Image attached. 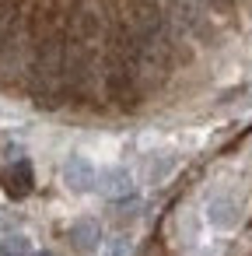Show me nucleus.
<instances>
[{
  "instance_id": "f257e3e1",
  "label": "nucleus",
  "mask_w": 252,
  "mask_h": 256,
  "mask_svg": "<svg viewBox=\"0 0 252 256\" xmlns=\"http://www.w3.org/2000/svg\"><path fill=\"white\" fill-rule=\"evenodd\" d=\"M168 18L179 32H189V36H200L207 28V14H203V0H172L168 8Z\"/></svg>"
},
{
  "instance_id": "f03ea898",
  "label": "nucleus",
  "mask_w": 252,
  "mask_h": 256,
  "mask_svg": "<svg viewBox=\"0 0 252 256\" xmlns=\"http://www.w3.org/2000/svg\"><path fill=\"white\" fill-rule=\"evenodd\" d=\"M63 182L74 193H91V190H98V172L84 154H70L63 162Z\"/></svg>"
},
{
  "instance_id": "7ed1b4c3",
  "label": "nucleus",
  "mask_w": 252,
  "mask_h": 256,
  "mask_svg": "<svg viewBox=\"0 0 252 256\" xmlns=\"http://www.w3.org/2000/svg\"><path fill=\"white\" fill-rule=\"evenodd\" d=\"M0 179H4V190L11 193V196H25V193H32V182H35V172H32V162H14V165H7L4 172H0Z\"/></svg>"
},
{
  "instance_id": "20e7f679",
  "label": "nucleus",
  "mask_w": 252,
  "mask_h": 256,
  "mask_svg": "<svg viewBox=\"0 0 252 256\" xmlns=\"http://www.w3.org/2000/svg\"><path fill=\"white\" fill-rule=\"evenodd\" d=\"M98 193H105L109 200H130L133 193V179L126 168H109V172H98Z\"/></svg>"
},
{
  "instance_id": "39448f33",
  "label": "nucleus",
  "mask_w": 252,
  "mask_h": 256,
  "mask_svg": "<svg viewBox=\"0 0 252 256\" xmlns=\"http://www.w3.org/2000/svg\"><path fill=\"white\" fill-rule=\"evenodd\" d=\"M207 218H210V224L214 228H235L238 221H242V207H238V200L235 196H214L210 200V207H207Z\"/></svg>"
},
{
  "instance_id": "423d86ee",
  "label": "nucleus",
  "mask_w": 252,
  "mask_h": 256,
  "mask_svg": "<svg viewBox=\"0 0 252 256\" xmlns=\"http://www.w3.org/2000/svg\"><path fill=\"white\" fill-rule=\"evenodd\" d=\"M70 238H74V246H77V249L91 252V249L98 246V238H102V228H98V221H95V218H81V221L70 228Z\"/></svg>"
},
{
  "instance_id": "0eeeda50",
  "label": "nucleus",
  "mask_w": 252,
  "mask_h": 256,
  "mask_svg": "<svg viewBox=\"0 0 252 256\" xmlns=\"http://www.w3.org/2000/svg\"><path fill=\"white\" fill-rule=\"evenodd\" d=\"M172 168H175V154L158 151V154H147V158H144V179H147V182H161Z\"/></svg>"
},
{
  "instance_id": "6e6552de",
  "label": "nucleus",
  "mask_w": 252,
  "mask_h": 256,
  "mask_svg": "<svg viewBox=\"0 0 252 256\" xmlns=\"http://www.w3.org/2000/svg\"><path fill=\"white\" fill-rule=\"evenodd\" d=\"M0 256H32V242L25 235H7L0 238Z\"/></svg>"
},
{
  "instance_id": "1a4fd4ad",
  "label": "nucleus",
  "mask_w": 252,
  "mask_h": 256,
  "mask_svg": "<svg viewBox=\"0 0 252 256\" xmlns=\"http://www.w3.org/2000/svg\"><path fill=\"white\" fill-rule=\"evenodd\" d=\"M130 252H133V246H130L126 235H112L109 246H105V256H130Z\"/></svg>"
},
{
  "instance_id": "9d476101",
  "label": "nucleus",
  "mask_w": 252,
  "mask_h": 256,
  "mask_svg": "<svg viewBox=\"0 0 252 256\" xmlns=\"http://www.w3.org/2000/svg\"><path fill=\"white\" fill-rule=\"evenodd\" d=\"M11 39V14H7V8L0 4V46H4Z\"/></svg>"
},
{
  "instance_id": "9b49d317",
  "label": "nucleus",
  "mask_w": 252,
  "mask_h": 256,
  "mask_svg": "<svg viewBox=\"0 0 252 256\" xmlns=\"http://www.w3.org/2000/svg\"><path fill=\"white\" fill-rule=\"evenodd\" d=\"M203 4H214V8H228L231 0H203Z\"/></svg>"
},
{
  "instance_id": "f8f14e48",
  "label": "nucleus",
  "mask_w": 252,
  "mask_h": 256,
  "mask_svg": "<svg viewBox=\"0 0 252 256\" xmlns=\"http://www.w3.org/2000/svg\"><path fill=\"white\" fill-rule=\"evenodd\" d=\"M35 256H53V252H35Z\"/></svg>"
}]
</instances>
